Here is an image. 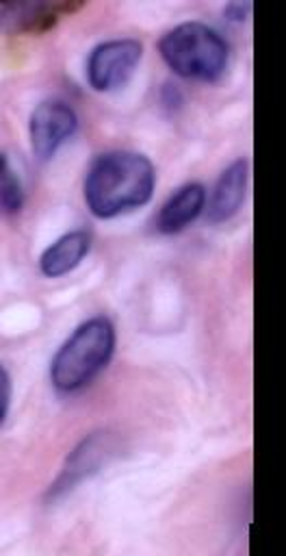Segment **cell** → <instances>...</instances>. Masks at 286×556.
<instances>
[{
    "label": "cell",
    "instance_id": "cell-6",
    "mask_svg": "<svg viewBox=\"0 0 286 556\" xmlns=\"http://www.w3.org/2000/svg\"><path fill=\"white\" fill-rule=\"evenodd\" d=\"M78 115L69 102L61 98H48L39 102L30 113V143L37 159H50L76 130Z\"/></svg>",
    "mask_w": 286,
    "mask_h": 556
},
{
    "label": "cell",
    "instance_id": "cell-1",
    "mask_svg": "<svg viewBox=\"0 0 286 556\" xmlns=\"http://www.w3.org/2000/svg\"><path fill=\"white\" fill-rule=\"evenodd\" d=\"M154 191V165L141 152L108 150L93 159L84 176V200L106 219L143 206Z\"/></svg>",
    "mask_w": 286,
    "mask_h": 556
},
{
    "label": "cell",
    "instance_id": "cell-7",
    "mask_svg": "<svg viewBox=\"0 0 286 556\" xmlns=\"http://www.w3.org/2000/svg\"><path fill=\"white\" fill-rule=\"evenodd\" d=\"M249 185V161L236 159L230 163L217 178L210 202H208V222L221 224L238 213L245 202Z\"/></svg>",
    "mask_w": 286,
    "mask_h": 556
},
{
    "label": "cell",
    "instance_id": "cell-10",
    "mask_svg": "<svg viewBox=\"0 0 286 556\" xmlns=\"http://www.w3.org/2000/svg\"><path fill=\"white\" fill-rule=\"evenodd\" d=\"M69 2H11L2 4V15L22 33H43L54 26L63 11H72Z\"/></svg>",
    "mask_w": 286,
    "mask_h": 556
},
{
    "label": "cell",
    "instance_id": "cell-5",
    "mask_svg": "<svg viewBox=\"0 0 286 556\" xmlns=\"http://www.w3.org/2000/svg\"><path fill=\"white\" fill-rule=\"evenodd\" d=\"M143 46L132 37H117L98 43L87 59V80L95 91L121 87L134 72Z\"/></svg>",
    "mask_w": 286,
    "mask_h": 556
},
{
    "label": "cell",
    "instance_id": "cell-12",
    "mask_svg": "<svg viewBox=\"0 0 286 556\" xmlns=\"http://www.w3.org/2000/svg\"><path fill=\"white\" fill-rule=\"evenodd\" d=\"M0 382H2V408H0V415H2V421H4L6 410H9V402H11V378H9V371L4 367L0 371Z\"/></svg>",
    "mask_w": 286,
    "mask_h": 556
},
{
    "label": "cell",
    "instance_id": "cell-2",
    "mask_svg": "<svg viewBox=\"0 0 286 556\" xmlns=\"http://www.w3.org/2000/svg\"><path fill=\"white\" fill-rule=\"evenodd\" d=\"M113 350L115 326L106 315H95L82 321L52 358V384L63 393L87 387L108 365Z\"/></svg>",
    "mask_w": 286,
    "mask_h": 556
},
{
    "label": "cell",
    "instance_id": "cell-9",
    "mask_svg": "<svg viewBox=\"0 0 286 556\" xmlns=\"http://www.w3.org/2000/svg\"><path fill=\"white\" fill-rule=\"evenodd\" d=\"M89 245H91L89 230L84 228L69 230L43 250V254L39 256V267L50 278L63 276L84 258V254L89 252Z\"/></svg>",
    "mask_w": 286,
    "mask_h": 556
},
{
    "label": "cell",
    "instance_id": "cell-8",
    "mask_svg": "<svg viewBox=\"0 0 286 556\" xmlns=\"http://www.w3.org/2000/svg\"><path fill=\"white\" fill-rule=\"evenodd\" d=\"M206 189L202 182H186L176 189L156 215V228L165 235L180 232L186 228L204 208Z\"/></svg>",
    "mask_w": 286,
    "mask_h": 556
},
{
    "label": "cell",
    "instance_id": "cell-13",
    "mask_svg": "<svg viewBox=\"0 0 286 556\" xmlns=\"http://www.w3.org/2000/svg\"><path fill=\"white\" fill-rule=\"evenodd\" d=\"M251 4L249 2H230L225 4V15L232 20H245L249 15Z\"/></svg>",
    "mask_w": 286,
    "mask_h": 556
},
{
    "label": "cell",
    "instance_id": "cell-3",
    "mask_svg": "<svg viewBox=\"0 0 286 556\" xmlns=\"http://www.w3.org/2000/svg\"><path fill=\"white\" fill-rule=\"evenodd\" d=\"M156 46L165 63L178 76L206 83H212L223 74L230 56V46L223 35L199 20L176 24Z\"/></svg>",
    "mask_w": 286,
    "mask_h": 556
},
{
    "label": "cell",
    "instance_id": "cell-11",
    "mask_svg": "<svg viewBox=\"0 0 286 556\" xmlns=\"http://www.w3.org/2000/svg\"><path fill=\"white\" fill-rule=\"evenodd\" d=\"M0 191H2V211L17 213L24 204V187L4 154L0 159Z\"/></svg>",
    "mask_w": 286,
    "mask_h": 556
},
{
    "label": "cell",
    "instance_id": "cell-4",
    "mask_svg": "<svg viewBox=\"0 0 286 556\" xmlns=\"http://www.w3.org/2000/svg\"><path fill=\"white\" fill-rule=\"evenodd\" d=\"M119 450V439L110 430L89 432L67 456L61 473L50 484L46 500L56 502L72 489H76L82 480L100 471V467Z\"/></svg>",
    "mask_w": 286,
    "mask_h": 556
}]
</instances>
